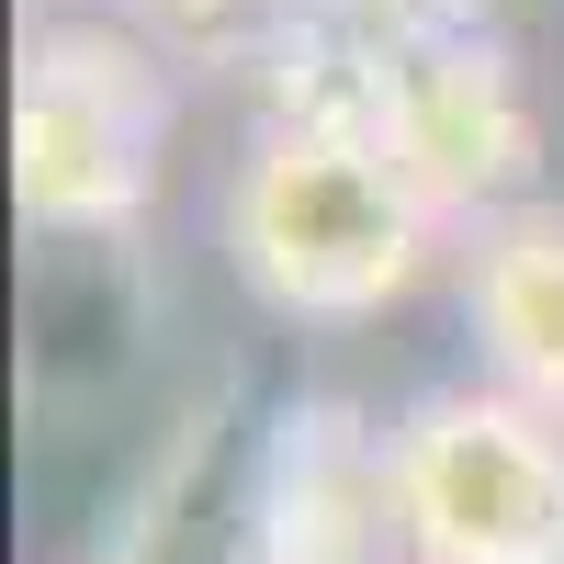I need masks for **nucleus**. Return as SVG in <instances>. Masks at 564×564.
<instances>
[{
	"label": "nucleus",
	"mask_w": 564,
	"mask_h": 564,
	"mask_svg": "<svg viewBox=\"0 0 564 564\" xmlns=\"http://www.w3.org/2000/svg\"><path fill=\"white\" fill-rule=\"evenodd\" d=\"M282 113L361 124L452 226L531 204L542 170V113L520 90V57L475 0H372L350 34L282 45Z\"/></svg>",
	"instance_id": "f257e3e1"
},
{
	"label": "nucleus",
	"mask_w": 564,
	"mask_h": 564,
	"mask_svg": "<svg viewBox=\"0 0 564 564\" xmlns=\"http://www.w3.org/2000/svg\"><path fill=\"white\" fill-rule=\"evenodd\" d=\"M441 204L361 124L271 113L226 170V260L271 316H384L441 249Z\"/></svg>",
	"instance_id": "f03ea898"
},
{
	"label": "nucleus",
	"mask_w": 564,
	"mask_h": 564,
	"mask_svg": "<svg viewBox=\"0 0 564 564\" xmlns=\"http://www.w3.org/2000/svg\"><path fill=\"white\" fill-rule=\"evenodd\" d=\"M170 148V90L113 23H45L12 90V193L34 238H113L148 215Z\"/></svg>",
	"instance_id": "7ed1b4c3"
},
{
	"label": "nucleus",
	"mask_w": 564,
	"mask_h": 564,
	"mask_svg": "<svg viewBox=\"0 0 564 564\" xmlns=\"http://www.w3.org/2000/svg\"><path fill=\"white\" fill-rule=\"evenodd\" d=\"M406 564H564V417L508 384H441L395 430Z\"/></svg>",
	"instance_id": "20e7f679"
},
{
	"label": "nucleus",
	"mask_w": 564,
	"mask_h": 564,
	"mask_svg": "<svg viewBox=\"0 0 564 564\" xmlns=\"http://www.w3.org/2000/svg\"><path fill=\"white\" fill-rule=\"evenodd\" d=\"M384 553H406L384 430H361L350 406H294L260 486V564H384Z\"/></svg>",
	"instance_id": "39448f33"
},
{
	"label": "nucleus",
	"mask_w": 564,
	"mask_h": 564,
	"mask_svg": "<svg viewBox=\"0 0 564 564\" xmlns=\"http://www.w3.org/2000/svg\"><path fill=\"white\" fill-rule=\"evenodd\" d=\"M463 316H475L486 384L564 417V204H508L463 238Z\"/></svg>",
	"instance_id": "423d86ee"
},
{
	"label": "nucleus",
	"mask_w": 564,
	"mask_h": 564,
	"mask_svg": "<svg viewBox=\"0 0 564 564\" xmlns=\"http://www.w3.org/2000/svg\"><path fill=\"white\" fill-rule=\"evenodd\" d=\"M135 12H170V23H215L226 0H135Z\"/></svg>",
	"instance_id": "0eeeda50"
}]
</instances>
